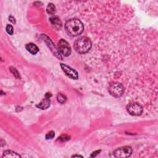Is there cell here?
I'll list each match as a JSON object with an SVG mask.
<instances>
[{"instance_id": "cell-5", "label": "cell", "mask_w": 158, "mask_h": 158, "mask_svg": "<svg viewBox=\"0 0 158 158\" xmlns=\"http://www.w3.org/2000/svg\"><path fill=\"white\" fill-rule=\"evenodd\" d=\"M127 110L130 115L137 116L141 114L143 109L140 104L137 103H132L127 105Z\"/></svg>"}, {"instance_id": "cell-1", "label": "cell", "mask_w": 158, "mask_h": 158, "mask_svg": "<svg viewBox=\"0 0 158 158\" xmlns=\"http://www.w3.org/2000/svg\"><path fill=\"white\" fill-rule=\"evenodd\" d=\"M65 29L69 35L76 37L82 33L84 30V26L79 19H71L66 22Z\"/></svg>"}, {"instance_id": "cell-9", "label": "cell", "mask_w": 158, "mask_h": 158, "mask_svg": "<svg viewBox=\"0 0 158 158\" xmlns=\"http://www.w3.org/2000/svg\"><path fill=\"white\" fill-rule=\"evenodd\" d=\"M51 105V101L49 98L46 97L41 101V103L37 105V107L42 109H46Z\"/></svg>"}, {"instance_id": "cell-18", "label": "cell", "mask_w": 158, "mask_h": 158, "mask_svg": "<svg viewBox=\"0 0 158 158\" xmlns=\"http://www.w3.org/2000/svg\"><path fill=\"white\" fill-rule=\"evenodd\" d=\"M100 152H101V150H98V151L93 152L91 155V157H96L98 155H99V153H100Z\"/></svg>"}, {"instance_id": "cell-8", "label": "cell", "mask_w": 158, "mask_h": 158, "mask_svg": "<svg viewBox=\"0 0 158 158\" xmlns=\"http://www.w3.org/2000/svg\"><path fill=\"white\" fill-rule=\"evenodd\" d=\"M49 21H50L52 26L54 28H55L57 30H59L62 27V22L61 21L60 19L58 17L54 16L49 19Z\"/></svg>"}, {"instance_id": "cell-13", "label": "cell", "mask_w": 158, "mask_h": 158, "mask_svg": "<svg viewBox=\"0 0 158 158\" xmlns=\"http://www.w3.org/2000/svg\"><path fill=\"white\" fill-rule=\"evenodd\" d=\"M57 100L59 103L61 104H64L67 101V98L66 96L63 95L61 93H59L57 96Z\"/></svg>"}, {"instance_id": "cell-11", "label": "cell", "mask_w": 158, "mask_h": 158, "mask_svg": "<svg viewBox=\"0 0 158 158\" xmlns=\"http://www.w3.org/2000/svg\"><path fill=\"white\" fill-rule=\"evenodd\" d=\"M26 47V49H27V51L30 53H32V54H36L39 51L38 48L33 43L27 44Z\"/></svg>"}, {"instance_id": "cell-17", "label": "cell", "mask_w": 158, "mask_h": 158, "mask_svg": "<svg viewBox=\"0 0 158 158\" xmlns=\"http://www.w3.org/2000/svg\"><path fill=\"white\" fill-rule=\"evenodd\" d=\"M6 32L9 35H12L13 33V27L11 25L8 24L6 26Z\"/></svg>"}, {"instance_id": "cell-6", "label": "cell", "mask_w": 158, "mask_h": 158, "mask_svg": "<svg viewBox=\"0 0 158 158\" xmlns=\"http://www.w3.org/2000/svg\"><path fill=\"white\" fill-rule=\"evenodd\" d=\"M58 49L59 53H61L64 56H68L71 53V48L69 44L65 40L61 39L58 42Z\"/></svg>"}, {"instance_id": "cell-19", "label": "cell", "mask_w": 158, "mask_h": 158, "mask_svg": "<svg viewBox=\"0 0 158 158\" xmlns=\"http://www.w3.org/2000/svg\"><path fill=\"white\" fill-rule=\"evenodd\" d=\"M9 21H11L13 24L16 23V21H15V19H14L12 16H10V17H9Z\"/></svg>"}, {"instance_id": "cell-2", "label": "cell", "mask_w": 158, "mask_h": 158, "mask_svg": "<svg viewBox=\"0 0 158 158\" xmlns=\"http://www.w3.org/2000/svg\"><path fill=\"white\" fill-rule=\"evenodd\" d=\"M92 44L90 39L87 37H82L76 40L73 46L76 51L80 54H85L90 50Z\"/></svg>"}, {"instance_id": "cell-7", "label": "cell", "mask_w": 158, "mask_h": 158, "mask_svg": "<svg viewBox=\"0 0 158 158\" xmlns=\"http://www.w3.org/2000/svg\"><path fill=\"white\" fill-rule=\"evenodd\" d=\"M61 67L62 71L66 73V75L67 77L73 79V80H77V79H78V75L76 70H74V69L68 66L65 64H61Z\"/></svg>"}, {"instance_id": "cell-16", "label": "cell", "mask_w": 158, "mask_h": 158, "mask_svg": "<svg viewBox=\"0 0 158 158\" xmlns=\"http://www.w3.org/2000/svg\"><path fill=\"white\" fill-rule=\"evenodd\" d=\"M54 135H55V133H54V132L50 131L46 135V138L47 140L53 139V138L54 137Z\"/></svg>"}, {"instance_id": "cell-12", "label": "cell", "mask_w": 158, "mask_h": 158, "mask_svg": "<svg viewBox=\"0 0 158 158\" xmlns=\"http://www.w3.org/2000/svg\"><path fill=\"white\" fill-rule=\"evenodd\" d=\"M46 11L49 14L53 15L56 12V7L53 3L48 4L46 8Z\"/></svg>"}, {"instance_id": "cell-3", "label": "cell", "mask_w": 158, "mask_h": 158, "mask_svg": "<svg viewBox=\"0 0 158 158\" xmlns=\"http://www.w3.org/2000/svg\"><path fill=\"white\" fill-rule=\"evenodd\" d=\"M108 91L111 95L116 98H119L123 95L124 93V87L121 83L114 82L111 84L109 87Z\"/></svg>"}, {"instance_id": "cell-14", "label": "cell", "mask_w": 158, "mask_h": 158, "mask_svg": "<svg viewBox=\"0 0 158 158\" xmlns=\"http://www.w3.org/2000/svg\"><path fill=\"white\" fill-rule=\"evenodd\" d=\"M70 140V137H69L67 135H63L62 136H61L60 137L58 138V141H68Z\"/></svg>"}, {"instance_id": "cell-15", "label": "cell", "mask_w": 158, "mask_h": 158, "mask_svg": "<svg viewBox=\"0 0 158 158\" xmlns=\"http://www.w3.org/2000/svg\"><path fill=\"white\" fill-rule=\"evenodd\" d=\"M10 71H11V72L12 73V74L14 75V76L15 77H16L17 78H20V76H19V74L17 72V71L16 70V69L14 68V67H11L10 68Z\"/></svg>"}, {"instance_id": "cell-10", "label": "cell", "mask_w": 158, "mask_h": 158, "mask_svg": "<svg viewBox=\"0 0 158 158\" xmlns=\"http://www.w3.org/2000/svg\"><path fill=\"white\" fill-rule=\"evenodd\" d=\"M21 155L17 154V152H14L11 150L5 151L3 153V157L6 158H16V157H21Z\"/></svg>"}, {"instance_id": "cell-4", "label": "cell", "mask_w": 158, "mask_h": 158, "mask_svg": "<svg viewBox=\"0 0 158 158\" xmlns=\"http://www.w3.org/2000/svg\"><path fill=\"white\" fill-rule=\"evenodd\" d=\"M132 153V149L130 146H125L119 148L113 152L114 156L116 157H128Z\"/></svg>"}, {"instance_id": "cell-20", "label": "cell", "mask_w": 158, "mask_h": 158, "mask_svg": "<svg viewBox=\"0 0 158 158\" xmlns=\"http://www.w3.org/2000/svg\"><path fill=\"white\" fill-rule=\"evenodd\" d=\"M72 157H83V156H80V155H73V156H72Z\"/></svg>"}]
</instances>
